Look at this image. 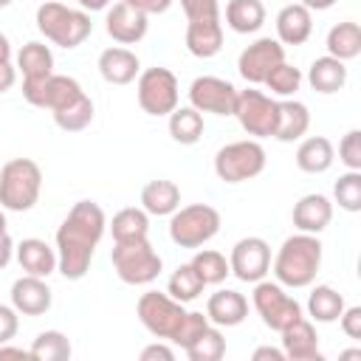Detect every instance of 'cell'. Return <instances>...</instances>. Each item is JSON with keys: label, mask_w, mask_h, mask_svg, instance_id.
<instances>
[{"label": "cell", "mask_w": 361, "mask_h": 361, "mask_svg": "<svg viewBox=\"0 0 361 361\" xmlns=\"http://www.w3.org/2000/svg\"><path fill=\"white\" fill-rule=\"evenodd\" d=\"M104 228L107 217L99 203L79 200L71 206L68 217L56 228V271L65 279L79 282L90 271L93 251L104 237Z\"/></svg>", "instance_id": "obj_1"}, {"label": "cell", "mask_w": 361, "mask_h": 361, "mask_svg": "<svg viewBox=\"0 0 361 361\" xmlns=\"http://www.w3.org/2000/svg\"><path fill=\"white\" fill-rule=\"evenodd\" d=\"M322 268V240L319 234H293L288 237L274 257V276L282 288H307L313 285Z\"/></svg>", "instance_id": "obj_2"}, {"label": "cell", "mask_w": 361, "mask_h": 361, "mask_svg": "<svg viewBox=\"0 0 361 361\" xmlns=\"http://www.w3.org/2000/svg\"><path fill=\"white\" fill-rule=\"evenodd\" d=\"M37 31L59 48H76L90 37L93 23L85 8H68L65 3L42 0L37 8Z\"/></svg>", "instance_id": "obj_3"}, {"label": "cell", "mask_w": 361, "mask_h": 361, "mask_svg": "<svg viewBox=\"0 0 361 361\" xmlns=\"http://www.w3.org/2000/svg\"><path fill=\"white\" fill-rule=\"evenodd\" d=\"M42 169L31 158H11L0 169V209L28 212L39 200Z\"/></svg>", "instance_id": "obj_4"}, {"label": "cell", "mask_w": 361, "mask_h": 361, "mask_svg": "<svg viewBox=\"0 0 361 361\" xmlns=\"http://www.w3.org/2000/svg\"><path fill=\"white\" fill-rule=\"evenodd\" d=\"M113 268L118 274L121 282L127 285H149L152 279H158L164 259L161 254L149 245L147 237L141 240H127V243H116L110 251Z\"/></svg>", "instance_id": "obj_5"}, {"label": "cell", "mask_w": 361, "mask_h": 361, "mask_svg": "<svg viewBox=\"0 0 361 361\" xmlns=\"http://www.w3.org/2000/svg\"><path fill=\"white\" fill-rule=\"evenodd\" d=\"M220 231V212L209 203L178 206L169 220V240L178 248H200Z\"/></svg>", "instance_id": "obj_6"}, {"label": "cell", "mask_w": 361, "mask_h": 361, "mask_svg": "<svg viewBox=\"0 0 361 361\" xmlns=\"http://www.w3.org/2000/svg\"><path fill=\"white\" fill-rule=\"evenodd\" d=\"M265 169V149L257 138L231 141L217 149L214 155V175L223 183H243L257 178Z\"/></svg>", "instance_id": "obj_7"}, {"label": "cell", "mask_w": 361, "mask_h": 361, "mask_svg": "<svg viewBox=\"0 0 361 361\" xmlns=\"http://www.w3.org/2000/svg\"><path fill=\"white\" fill-rule=\"evenodd\" d=\"M251 302H254V310L259 313L262 324L282 333L288 324H293L299 316H302V305L285 293V288L279 282H254V293H251Z\"/></svg>", "instance_id": "obj_8"}, {"label": "cell", "mask_w": 361, "mask_h": 361, "mask_svg": "<svg viewBox=\"0 0 361 361\" xmlns=\"http://www.w3.org/2000/svg\"><path fill=\"white\" fill-rule=\"evenodd\" d=\"M138 104L147 116H169L178 107V79L169 68H147L138 73Z\"/></svg>", "instance_id": "obj_9"}, {"label": "cell", "mask_w": 361, "mask_h": 361, "mask_svg": "<svg viewBox=\"0 0 361 361\" xmlns=\"http://www.w3.org/2000/svg\"><path fill=\"white\" fill-rule=\"evenodd\" d=\"M135 313L141 319V324L155 336V338H172L175 330L180 327L186 310H183V302H175L169 293H161V290H147L141 293L138 305H135Z\"/></svg>", "instance_id": "obj_10"}, {"label": "cell", "mask_w": 361, "mask_h": 361, "mask_svg": "<svg viewBox=\"0 0 361 361\" xmlns=\"http://www.w3.org/2000/svg\"><path fill=\"white\" fill-rule=\"evenodd\" d=\"M231 116L240 121V127L248 135L268 138V135H274V124H276V99H271L268 93L257 90V87L237 90V102H234Z\"/></svg>", "instance_id": "obj_11"}, {"label": "cell", "mask_w": 361, "mask_h": 361, "mask_svg": "<svg viewBox=\"0 0 361 361\" xmlns=\"http://www.w3.org/2000/svg\"><path fill=\"white\" fill-rule=\"evenodd\" d=\"M82 85L73 76H62V73H51L45 79H34V82H23V96L28 104L42 107V110H62L65 104H71L76 96H82Z\"/></svg>", "instance_id": "obj_12"}, {"label": "cell", "mask_w": 361, "mask_h": 361, "mask_svg": "<svg viewBox=\"0 0 361 361\" xmlns=\"http://www.w3.org/2000/svg\"><path fill=\"white\" fill-rule=\"evenodd\" d=\"M228 268L240 282H259L271 271V245L262 237H243L234 243Z\"/></svg>", "instance_id": "obj_13"}, {"label": "cell", "mask_w": 361, "mask_h": 361, "mask_svg": "<svg viewBox=\"0 0 361 361\" xmlns=\"http://www.w3.org/2000/svg\"><path fill=\"white\" fill-rule=\"evenodd\" d=\"M285 62V45L274 37H259L257 42H251L248 48H243L240 59H237V71L248 85H262L265 76Z\"/></svg>", "instance_id": "obj_14"}, {"label": "cell", "mask_w": 361, "mask_h": 361, "mask_svg": "<svg viewBox=\"0 0 361 361\" xmlns=\"http://www.w3.org/2000/svg\"><path fill=\"white\" fill-rule=\"evenodd\" d=\"M237 102V87L220 76H197L189 85V104L197 113H214V116H231Z\"/></svg>", "instance_id": "obj_15"}, {"label": "cell", "mask_w": 361, "mask_h": 361, "mask_svg": "<svg viewBox=\"0 0 361 361\" xmlns=\"http://www.w3.org/2000/svg\"><path fill=\"white\" fill-rule=\"evenodd\" d=\"M104 28H107V34L118 45H135V42H141L147 37L149 23H147V14L144 11H138V8H133L130 3L121 0V3H113L107 8Z\"/></svg>", "instance_id": "obj_16"}, {"label": "cell", "mask_w": 361, "mask_h": 361, "mask_svg": "<svg viewBox=\"0 0 361 361\" xmlns=\"http://www.w3.org/2000/svg\"><path fill=\"white\" fill-rule=\"evenodd\" d=\"M51 302H54V293L48 288V282L42 276H20L14 279L11 285V307L23 316H42L51 310Z\"/></svg>", "instance_id": "obj_17"}, {"label": "cell", "mask_w": 361, "mask_h": 361, "mask_svg": "<svg viewBox=\"0 0 361 361\" xmlns=\"http://www.w3.org/2000/svg\"><path fill=\"white\" fill-rule=\"evenodd\" d=\"M293 226L305 234H322L330 220H333V203L319 195V192H310V195H302L296 203H293Z\"/></svg>", "instance_id": "obj_18"}, {"label": "cell", "mask_w": 361, "mask_h": 361, "mask_svg": "<svg viewBox=\"0 0 361 361\" xmlns=\"http://www.w3.org/2000/svg\"><path fill=\"white\" fill-rule=\"evenodd\" d=\"M245 316H248V299L240 290L220 288L206 302V319L214 327H237L245 322Z\"/></svg>", "instance_id": "obj_19"}, {"label": "cell", "mask_w": 361, "mask_h": 361, "mask_svg": "<svg viewBox=\"0 0 361 361\" xmlns=\"http://www.w3.org/2000/svg\"><path fill=\"white\" fill-rule=\"evenodd\" d=\"M282 353L290 361H322L316 327L305 316H299L293 324L282 330Z\"/></svg>", "instance_id": "obj_20"}, {"label": "cell", "mask_w": 361, "mask_h": 361, "mask_svg": "<svg viewBox=\"0 0 361 361\" xmlns=\"http://www.w3.org/2000/svg\"><path fill=\"white\" fill-rule=\"evenodd\" d=\"M99 73L107 85H130L141 73V62L130 48H107L99 54Z\"/></svg>", "instance_id": "obj_21"}, {"label": "cell", "mask_w": 361, "mask_h": 361, "mask_svg": "<svg viewBox=\"0 0 361 361\" xmlns=\"http://www.w3.org/2000/svg\"><path fill=\"white\" fill-rule=\"evenodd\" d=\"M14 254H17V262L25 274L31 276H42L48 279L54 271H56V248H51L45 240L39 237H25L23 243L14 245Z\"/></svg>", "instance_id": "obj_22"}, {"label": "cell", "mask_w": 361, "mask_h": 361, "mask_svg": "<svg viewBox=\"0 0 361 361\" xmlns=\"http://www.w3.org/2000/svg\"><path fill=\"white\" fill-rule=\"evenodd\" d=\"M313 34V17L310 8L302 3H288L276 14V39L282 45H305Z\"/></svg>", "instance_id": "obj_23"}, {"label": "cell", "mask_w": 361, "mask_h": 361, "mask_svg": "<svg viewBox=\"0 0 361 361\" xmlns=\"http://www.w3.org/2000/svg\"><path fill=\"white\" fill-rule=\"evenodd\" d=\"M186 48L197 59H212L223 48V23L217 20H189L186 25Z\"/></svg>", "instance_id": "obj_24"}, {"label": "cell", "mask_w": 361, "mask_h": 361, "mask_svg": "<svg viewBox=\"0 0 361 361\" xmlns=\"http://www.w3.org/2000/svg\"><path fill=\"white\" fill-rule=\"evenodd\" d=\"M310 127V110L296 102V99H282L276 102V124H274V138L276 141H299Z\"/></svg>", "instance_id": "obj_25"}, {"label": "cell", "mask_w": 361, "mask_h": 361, "mask_svg": "<svg viewBox=\"0 0 361 361\" xmlns=\"http://www.w3.org/2000/svg\"><path fill=\"white\" fill-rule=\"evenodd\" d=\"M307 82L316 93H338L344 85H347V65L336 56H319L310 62L307 68Z\"/></svg>", "instance_id": "obj_26"}, {"label": "cell", "mask_w": 361, "mask_h": 361, "mask_svg": "<svg viewBox=\"0 0 361 361\" xmlns=\"http://www.w3.org/2000/svg\"><path fill=\"white\" fill-rule=\"evenodd\" d=\"M178 206H180V189H178L175 180L158 178V180H149V183L141 189V209H144L147 214L166 217V214H172Z\"/></svg>", "instance_id": "obj_27"}, {"label": "cell", "mask_w": 361, "mask_h": 361, "mask_svg": "<svg viewBox=\"0 0 361 361\" xmlns=\"http://www.w3.org/2000/svg\"><path fill=\"white\" fill-rule=\"evenodd\" d=\"M333 161H336V149H333L330 138H324V135H310L296 149V166L307 175L327 172L333 166Z\"/></svg>", "instance_id": "obj_28"}, {"label": "cell", "mask_w": 361, "mask_h": 361, "mask_svg": "<svg viewBox=\"0 0 361 361\" xmlns=\"http://www.w3.org/2000/svg\"><path fill=\"white\" fill-rule=\"evenodd\" d=\"M17 68L23 71V82H34V79H45L54 73V54L45 42L31 39L20 48L17 54Z\"/></svg>", "instance_id": "obj_29"}, {"label": "cell", "mask_w": 361, "mask_h": 361, "mask_svg": "<svg viewBox=\"0 0 361 361\" xmlns=\"http://www.w3.org/2000/svg\"><path fill=\"white\" fill-rule=\"evenodd\" d=\"M265 23L262 0H228L226 3V25L234 34H254Z\"/></svg>", "instance_id": "obj_30"}, {"label": "cell", "mask_w": 361, "mask_h": 361, "mask_svg": "<svg viewBox=\"0 0 361 361\" xmlns=\"http://www.w3.org/2000/svg\"><path fill=\"white\" fill-rule=\"evenodd\" d=\"M327 54L347 62V59H355L361 54V25L353 23V20H344V23H336L330 31H327Z\"/></svg>", "instance_id": "obj_31"}, {"label": "cell", "mask_w": 361, "mask_h": 361, "mask_svg": "<svg viewBox=\"0 0 361 361\" xmlns=\"http://www.w3.org/2000/svg\"><path fill=\"white\" fill-rule=\"evenodd\" d=\"M344 307H347L344 296L330 285H316L310 290V296H307V313H310L313 322H322V324L336 322Z\"/></svg>", "instance_id": "obj_32"}, {"label": "cell", "mask_w": 361, "mask_h": 361, "mask_svg": "<svg viewBox=\"0 0 361 361\" xmlns=\"http://www.w3.org/2000/svg\"><path fill=\"white\" fill-rule=\"evenodd\" d=\"M110 231H113V240L116 243H127V240H141L149 234V214L144 209H135V206H127L121 212L113 214L110 220Z\"/></svg>", "instance_id": "obj_33"}, {"label": "cell", "mask_w": 361, "mask_h": 361, "mask_svg": "<svg viewBox=\"0 0 361 361\" xmlns=\"http://www.w3.org/2000/svg\"><path fill=\"white\" fill-rule=\"evenodd\" d=\"M169 135L172 141L183 144V147H192L200 141L203 135V116L189 104V107H175L169 113Z\"/></svg>", "instance_id": "obj_34"}, {"label": "cell", "mask_w": 361, "mask_h": 361, "mask_svg": "<svg viewBox=\"0 0 361 361\" xmlns=\"http://www.w3.org/2000/svg\"><path fill=\"white\" fill-rule=\"evenodd\" d=\"M203 288H206V282L200 279V274L192 268V262H183V265H178L175 271H172V276H169V282H166V293L175 299V302H195L200 293H203Z\"/></svg>", "instance_id": "obj_35"}, {"label": "cell", "mask_w": 361, "mask_h": 361, "mask_svg": "<svg viewBox=\"0 0 361 361\" xmlns=\"http://www.w3.org/2000/svg\"><path fill=\"white\" fill-rule=\"evenodd\" d=\"M51 116H54V121H56L59 130H65V133H79V130L90 127V121H93V102H90L87 93H82V96H76L71 104H65L62 110H56V113H51Z\"/></svg>", "instance_id": "obj_36"}, {"label": "cell", "mask_w": 361, "mask_h": 361, "mask_svg": "<svg viewBox=\"0 0 361 361\" xmlns=\"http://www.w3.org/2000/svg\"><path fill=\"white\" fill-rule=\"evenodd\" d=\"M28 353L37 361H68L73 350H71V341H68L65 333H59V330H42L34 338V344L28 347Z\"/></svg>", "instance_id": "obj_37"}, {"label": "cell", "mask_w": 361, "mask_h": 361, "mask_svg": "<svg viewBox=\"0 0 361 361\" xmlns=\"http://www.w3.org/2000/svg\"><path fill=\"white\" fill-rule=\"evenodd\" d=\"M183 353L189 355V361H220L226 353V338L217 327H206L192 344L183 347Z\"/></svg>", "instance_id": "obj_38"}, {"label": "cell", "mask_w": 361, "mask_h": 361, "mask_svg": "<svg viewBox=\"0 0 361 361\" xmlns=\"http://www.w3.org/2000/svg\"><path fill=\"white\" fill-rule=\"evenodd\" d=\"M192 268L200 274V279H203L206 285H220V282L231 274L228 259H226L220 251H214V248H200V251L192 257Z\"/></svg>", "instance_id": "obj_39"}, {"label": "cell", "mask_w": 361, "mask_h": 361, "mask_svg": "<svg viewBox=\"0 0 361 361\" xmlns=\"http://www.w3.org/2000/svg\"><path fill=\"white\" fill-rule=\"evenodd\" d=\"M333 197L338 203V209L355 214L361 212V172L347 169L344 175H338V180L333 183Z\"/></svg>", "instance_id": "obj_40"}, {"label": "cell", "mask_w": 361, "mask_h": 361, "mask_svg": "<svg viewBox=\"0 0 361 361\" xmlns=\"http://www.w3.org/2000/svg\"><path fill=\"white\" fill-rule=\"evenodd\" d=\"M262 85H265L274 96L290 99V96L299 90V85H302V73H299V68H293V65H288V62H279V65L265 76Z\"/></svg>", "instance_id": "obj_41"}, {"label": "cell", "mask_w": 361, "mask_h": 361, "mask_svg": "<svg viewBox=\"0 0 361 361\" xmlns=\"http://www.w3.org/2000/svg\"><path fill=\"white\" fill-rule=\"evenodd\" d=\"M212 322L206 319V313H200V310H186V316H183V322H180V327L175 330V336L169 338L172 344H178V347H186V344H192L206 327H209Z\"/></svg>", "instance_id": "obj_42"}, {"label": "cell", "mask_w": 361, "mask_h": 361, "mask_svg": "<svg viewBox=\"0 0 361 361\" xmlns=\"http://www.w3.org/2000/svg\"><path fill=\"white\" fill-rule=\"evenodd\" d=\"M338 161L347 169L361 172V130H350L338 144Z\"/></svg>", "instance_id": "obj_43"}, {"label": "cell", "mask_w": 361, "mask_h": 361, "mask_svg": "<svg viewBox=\"0 0 361 361\" xmlns=\"http://www.w3.org/2000/svg\"><path fill=\"white\" fill-rule=\"evenodd\" d=\"M180 8L186 20H217L220 17L217 0H180Z\"/></svg>", "instance_id": "obj_44"}, {"label": "cell", "mask_w": 361, "mask_h": 361, "mask_svg": "<svg viewBox=\"0 0 361 361\" xmlns=\"http://www.w3.org/2000/svg\"><path fill=\"white\" fill-rule=\"evenodd\" d=\"M20 330L17 310L11 305H0V344H8Z\"/></svg>", "instance_id": "obj_45"}, {"label": "cell", "mask_w": 361, "mask_h": 361, "mask_svg": "<svg viewBox=\"0 0 361 361\" xmlns=\"http://www.w3.org/2000/svg\"><path fill=\"white\" fill-rule=\"evenodd\" d=\"M338 324H341V333L347 338H361V307L358 305L344 307L338 316Z\"/></svg>", "instance_id": "obj_46"}, {"label": "cell", "mask_w": 361, "mask_h": 361, "mask_svg": "<svg viewBox=\"0 0 361 361\" xmlns=\"http://www.w3.org/2000/svg\"><path fill=\"white\" fill-rule=\"evenodd\" d=\"M158 358H161V361H172V358H175V350L166 347V344H158V341L141 350V361H158Z\"/></svg>", "instance_id": "obj_47"}, {"label": "cell", "mask_w": 361, "mask_h": 361, "mask_svg": "<svg viewBox=\"0 0 361 361\" xmlns=\"http://www.w3.org/2000/svg\"><path fill=\"white\" fill-rule=\"evenodd\" d=\"M124 3H130V6L138 8V11H144L147 17H149V14H164V11L172 6V0H124Z\"/></svg>", "instance_id": "obj_48"}, {"label": "cell", "mask_w": 361, "mask_h": 361, "mask_svg": "<svg viewBox=\"0 0 361 361\" xmlns=\"http://www.w3.org/2000/svg\"><path fill=\"white\" fill-rule=\"evenodd\" d=\"M17 82V71L11 62H0V93H8Z\"/></svg>", "instance_id": "obj_49"}, {"label": "cell", "mask_w": 361, "mask_h": 361, "mask_svg": "<svg viewBox=\"0 0 361 361\" xmlns=\"http://www.w3.org/2000/svg\"><path fill=\"white\" fill-rule=\"evenodd\" d=\"M11 257H14V240H11L8 234H3V237H0V271L11 262Z\"/></svg>", "instance_id": "obj_50"}, {"label": "cell", "mask_w": 361, "mask_h": 361, "mask_svg": "<svg viewBox=\"0 0 361 361\" xmlns=\"http://www.w3.org/2000/svg\"><path fill=\"white\" fill-rule=\"evenodd\" d=\"M251 358H254V361H265V358H271V361H285V353L276 350V347H257Z\"/></svg>", "instance_id": "obj_51"}, {"label": "cell", "mask_w": 361, "mask_h": 361, "mask_svg": "<svg viewBox=\"0 0 361 361\" xmlns=\"http://www.w3.org/2000/svg\"><path fill=\"white\" fill-rule=\"evenodd\" d=\"M3 358H31V353H28V350H23V347L0 344V361H3Z\"/></svg>", "instance_id": "obj_52"}, {"label": "cell", "mask_w": 361, "mask_h": 361, "mask_svg": "<svg viewBox=\"0 0 361 361\" xmlns=\"http://www.w3.org/2000/svg\"><path fill=\"white\" fill-rule=\"evenodd\" d=\"M302 6L310 11H327L330 6H336V0H302Z\"/></svg>", "instance_id": "obj_53"}, {"label": "cell", "mask_w": 361, "mask_h": 361, "mask_svg": "<svg viewBox=\"0 0 361 361\" xmlns=\"http://www.w3.org/2000/svg\"><path fill=\"white\" fill-rule=\"evenodd\" d=\"M85 11H102V8H107V3L110 0H76Z\"/></svg>", "instance_id": "obj_54"}, {"label": "cell", "mask_w": 361, "mask_h": 361, "mask_svg": "<svg viewBox=\"0 0 361 361\" xmlns=\"http://www.w3.org/2000/svg\"><path fill=\"white\" fill-rule=\"evenodd\" d=\"M0 62H11V42L6 34H0Z\"/></svg>", "instance_id": "obj_55"}, {"label": "cell", "mask_w": 361, "mask_h": 361, "mask_svg": "<svg viewBox=\"0 0 361 361\" xmlns=\"http://www.w3.org/2000/svg\"><path fill=\"white\" fill-rule=\"evenodd\" d=\"M341 358H361V350H344Z\"/></svg>", "instance_id": "obj_56"}, {"label": "cell", "mask_w": 361, "mask_h": 361, "mask_svg": "<svg viewBox=\"0 0 361 361\" xmlns=\"http://www.w3.org/2000/svg\"><path fill=\"white\" fill-rule=\"evenodd\" d=\"M6 226H8V223H6V214H3V209H0V237H3V234H8V231H6Z\"/></svg>", "instance_id": "obj_57"}, {"label": "cell", "mask_w": 361, "mask_h": 361, "mask_svg": "<svg viewBox=\"0 0 361 361\" xmlns=\"http://www.w3.org/2000/svg\"><path fill=\"white\" fill-rule=\"evenodd\" d=\"M6 6H11V0H0V8H6Z\"/></svg>", "instance_id": "obj_58"}]
</instances>
